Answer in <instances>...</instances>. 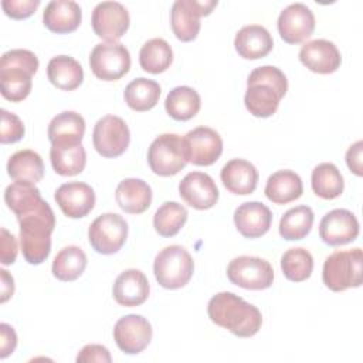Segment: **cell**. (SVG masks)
<instances>
[{"label": "cell", "instance_id": "cell-1", "mask_svg": "<svg viewBox=\"0 0 363 363\" xmlns=\"http://www.w3.org/2000/svg\"><path fill=\"white\" fill-rule=\"evenodd\" d=\"M207 315L213 323L238 337L254 336L262 325V315L257 306L227 291L216 294L208 301Z\"/></svg>", "mask_w": 363, "mask_h": 363}, {"label": "cell", "instance_id": "cell-2", "mask_svg": "<svg viewBox=\"0 0 363 363\" xmlns=\"http://www.w3.org/2000/svg\"><path fill=\"white\" fill-rule=\"evenodd\" d=\"M20 224V247L24 259L31 265L43 264L51 251V234L55 216L50 204L43 200L33 210L17 216Z\"/></svg>", "mask_w": 363, "mask_h": 363}, {"label": "cell", "instance_id": "cell-3", "mask_svg": "<svg viewBox=\"0 0 363 363\" xmlns=\"http://www.w3.org/2000/svg\"><path fill=\"white\" fill-rule=\"evenodd\" d=\"M38 58L30 50L14 48L6 51L0 60L1 95L11 102L26 99L33 86V75L38 69Z\"/></svg>", "mask_w": 363, "mask_h": 363}, {"label": "cell", "instance_id": "cell-4", "mask_svg": "<svg viewBox=\"0 0 363 363\" xmlns=\"http://www.w3.org/2000/svg\"><path fill=\"white\" fill-rule=\"evenodd\" d=\"M362 272L363 252L357 247L345 251H335L326 257L322 269V279L330 291L342 292L349 288L360 286Z\"/></svg>", "mask_w": 363, "mask_h": 363}, {"label": "cell", "instance_id": "cell-5", "mask_svg": "<svg viewBox=\"0 0 363 363\" xmlns=\"http://www.w3.org/2000/svg\"><path fill=\"white\" fill-rule=\"evenodd\" d=\"M194 272V261L182 245H169L157 252L153 262V274L160 286L179 289L189 284Z\"/></svg>", "mask_w": 363, "mask_h": 363}, {"label": "cell", "instance_id": "cell-6", "mask_svg": "<svg viewBox=\"0 0 363 363\" xmlns=\"http://www.w3.org/2000/svg\"><path fill=\"white\" fill-rule=\"evenodd\" d=\"M147 163L155 174H177L189 163L184 139L176 133L159 135L147 149Z\"/></svg>", "mask_w": 363, "mask_h": 363}, {"label": "cell", "instance_id": "cell-7", "mask_svg": "<svg viewBox=\"0 0 363 363\" xmlns=\"http://www.w3.org/2000/svg\"><path fill=\"white\" fill-rule=\"evenodd\" d=\"M227 277L231 284L251 291L267 289L274 282L272 265L259 257L241 255L230 261Z\"/></svg>", "mask_w": 363, "mask_h": 363}, {"label": "cell", "instance_id": "cell-8", "mask_svg": "<svg viewBox=\"0 0 363 363\" xmlns=\"http://www.w3.org/2000/svg\"><path fill=\"white\" fill-rule=\"evenodd\" d=\"M92 74L102 81H118L130 69V54L121 43H99L89 55Z\"/></svg>", "mask_w": 363, "mask_h": 363}, {"label": "cell", "instance_id": "cell-9", "mask_svg": "<svg viewBox=\"0 0 363 363\" xmlns=\"http://www.w3.org/2000/svg\"><path fill=\"white\" fill-rule=\"evenodd\" d=\"M128 238V223L116 213L98 216L88 228L91 247L104 255L118 252Z\"/></svg>", "mask_w": 363, "mask_h": 363}, {"label": "cell", "instance_id": "cell-10", "mask_svg": "<svg viewBox=\"0 0 363 363\" xmlns=\"http://www.w3.org/2000/svg\"><path fill=\"white\" fill-rule=\"evenodd\" d=\"M217 0H176L170 11L173 34L184 43L193 41L200 31V17L208 16Z\"/></svg>", "mask_w": 363, "mask_h": 363}, {"label": "cell", "instance_id": "cell-11", "mask_svg": "<svg viewBox=\"0 0 363 363\" xmlns=\"http://www.w3.org/2000/svg\"><path fill=\"white\" fill-rule=\"evenodd\" d=\"M130 142L126 122L116 115H105L96 121L92 132V143L102 157H118L125 153Z\"/></svg>", "mask_w": 363, "mask_h": 363}, {"label": "cell", "instance_id": "cell-12", "mask_svg": "<svg viewBox=\"0 0 363 363\" xmlns=\"http://www.w3.org/2000/svg\"><path fill=\"white\" fill-rule=\"evenodd\" d=\"M92 30L106 43H118V40L128 31L130 17L123 4L118 1L98 3L92 11Z\"/></svg>", "mask_w": 363, "mask_h": 363}, {"label": "cell", "instance_id": "cell-13", "mask_svg": "<svg viewBox=\"0 0 363 363\" xmlns=\"http://www.w3.org/2000/svg\"><path fill=\"white\" fill-rule=\"evenodd\" d=\"M152 325L142 315L122 316L113 326L115 343L126 354H138L145 350L152 340Z\"/></svg>", "mask_w": 363, "mask_h": 363}, {"label": "cell", "instance_id": "cell-14", "mask_svg": "<svg viewBox=\"0 0 363 363\" xmlns=\"http://www.w3.org/2000/svg\"><path fill=\"white\" fill-rule=\"evenodd\" d=\"M277 27L285 43L299 44L313 34L315 16L306 4L292 3L281 11Z\"/></svg>", "mask_w": 363, "mask_h": 363}, {"label": "cell", "instance_id": "cell-15", "mask_svg": "<svg viewBox=\"0 0 363 363\" xmlns=\"http://www.w3.org/2000/svg\"><path fill=\"white\" fill-rule=\"evenodd\" d=\"M183 139L186 143L189 163L196 166H211L223 153V139L211 128H194L189 130Z\"/></svg>", "mask_w": 363, "mask_h": 363}, {"label": "cell", "instance_id": "cell-16", "mask_svg": "<svg viewBox=\"0 0 363 363\" xmlns=\"http://www.w3.org/2000/svg\"><path fill=\"white\" fill-rule=\"evenodd\" d=\"M360 227L356 216L346 208H335L326 213L319 224L320 240L332 247L345 245L354 241Z\"/></svg>", "mask_w": 363, "mask_h": 363}, {"label": "cell", "instance_id": "cell-17", "mask_svg": "<svg viewBox=\"0 0 363 363\" xmlns=\"http://www.w3.org/2000/svg\"><path fill=\"white\" fill-rule=\"evenodd\" d=\"M180 197L196 210H207L218 201V189L207 173L190 172L179 183Z\"/></svg>", "mask_w": 363, "mask_h": 363}, {"label": "cell", "instance_id": "cell-18", "mask_svg": "<svg viewBox=\"0 0 363 363\" xmlns=\"http://www.w3.org/2000/svg\"><path fill=\"white\" fill-rule=\"evenodd\" d=\"M61 211L69 218L85 217L95 206L96 197L94 189L82 182H69L61 184L54 194Z\"/></svg>", "mask_w": 363, "mask_h": 363}, {"label": "cell", "instance_id": "cell-19", "mask_svg": "<svg viewBox=\"0 0 363 363\" xmlns=\"http://www.w3.org/2000/svg\"><path fill=\"white\" fill-rule=\"evenodd\" d=\"M299 61L312 72L332 74L340 67L342 57L332 41L316 38L301 47Z\"/></svg>", "mask_w": 363, "mask_h": 363}, {"label": "cell", "instance_id": "cell-20", "mask_svg": "<svg viewBox=\"0 0 363 363\" xmlns=\"http://www.w3.org/2000/svg\"><path fill=\"white\" fill-rule=\"evenodd\" d=\"M150 292V285L146 275L140 269H125L121 272L112 288L113 299L122 306H139L142 305Z\"/></svg>", "mask_w": 363, "mask_h": 363}, {"label": "cell", "instance_id": "cell-21", "mask_svg": "<svg viewBox=\"0 0 363 363\" xmlns=\"http://www.w3.org/2000/svg\"><path fill=\"white\" fill-rule=\"evenodd\" d=\"M272 223L271 210L259 201H247L234 211V224L245 238H258L268 233Z\"/></svg>", "mask_w": 363, "mask_h": 363}, {"label": "cell", "instance_id": "cell-22", "mask_svg": "<svg viewBox=\"0 0 363 363\" xmlns=\"http://www.w3.org/2000/svg\"><path fill=\"white\" fill-rule=\"evenodd\" d=\"M82 20L81 7L72 0H52L43 13L44 26L55 34H68L75 31Z\"/></svg>", "mask_w": 363, "mask_h": 363}, {"label": "cell", "instance_id": "cell-23", "mask_svg": "<svg viewBox=\"0 0 363 363\" xmlns=\"http://www.w3.org/2000/svg\"><path fill=\"white\" fill-rule=\"evenodd\" d=\"M221 182L224 187L238 196L251 194L258 184V170L252 163L245 159H231L228 160L221 172Z\"/></svg>", "mask_w": 363, "mask_h": 363}, {"label": "cell", "instance_id": "cell-24", "mask_svg": "<svg viewBox=\"0 0 363 363\" xmlns=\"http://www.w3.org/2000/svg\"><path fill=\"white\" fill-rule=\"evenodd\" d=\"M234 47L240 57L245 60H258L271 52L274 40L264 26L250 24L238 30L234 38Z\"/></svg>", "mask_w": 363, "mask_h": 363}, {"label": "cell", "instance_id": "cell-25", "mask_svg": "<svg viewBox=\"0 0 363 363\" xmlns=\"http://www.w3.org/2000/svg\"><path fill=\"white\" fill-rule=\"evenodd\" d=\"M115 200L121 210L129 214H140L150 207L152 189L142 179L122 180L115 190Z\"/></svg>", "mask_w": 363, "mask_h": 363}, {"label": "cell", "instance_id": "cell-26", "mask_svg": "<svg viewBox=\"0 0 363 363\" xmlns=\"http://www.w3.org/2000/svg\"><path fill=\"white\" fill-rule=\"evenodd\" d=\"M7 174L16 183L35 184L44 176L43 159L37 152L31 149L18 150L9 157Z\"/></svg>", "mask_w": 363, "mask_h": 363}, {"label": "cell", "instance_id": "cell-27", "mask_svg": "<svg viewBox=\"0 0 363 363\" xmlns=\"http://www.w3.org/2000/svg\"><path fill=\"white\" fill-rule=\"evenodd\" d=\"M50 160L57 174L75 176L85 169L86 152L82 143H52Z\"/></svg>", "mask_w": 363, "mask_h": 363}, {"label": "cell", "instance_id": "cell-28", "mask_svg": "<svg viewBox=\"0 0 363 363\" xmlns=\"http://www.w3.org/2000/svg\"><path fill=\"white\" fill-rule=\"evenodd\" d=\"M302 193V179L292 170H278L272 173L265 184V196L274 204H288L299 199Z\"/></svg>", "mask_w": 363, "mask_h": 363}, {"label": "cell", "instance_id": "cell-29", "mask_svg": "<svg viewBox=\"0 0 363 363\" xmlns=\"http://www.w3.org/2000/svg\"><path fill=\"white\" fill-rule=\"evenodd\" d=\"M47 77L55 88L74 91L84 81V69L75 58L69 55H57L48 61Z\"/></svg>", "mask_w": 363, "mask_h": 363}, {"label": "cell", "instance_id": "cell-30", "mask_svg": "<svg viewBox=\"0 0 363 363\" xmlns=\"http://www.w3.org/2000/svg\"><path fill=\"white\" fill-rule=\"evenodd\" d=\"M85 133V119L74 111L55 115L47 129L48 140L52 143H81Z\"/></svg>", "mask_w": 363, "mask_h": 363}, {"label": "cell", "instance_id": "cell-31", "mask_svg": "<svg viewBox=\"0 0 363 363\" xmlns=\"http://www.w3.org/2000/svg\"><path fill=\"white\" fill-rule=\"evenodd\" d=\"M282 96L269 85L254 82L247 85L244 95V104L247 111L257 118L272 116L279 105Z\"/></svg>", "mask_w": 363, "mask_h": 363}, {"label": "cell", "instance_id": "cell-32", "mask_svg": "<svg viewBox=\"0 0 363 363\" xmlns=\"http://www.w3.org/2000/svg\"><path fill=\"white\" fill-rule=\"evenodd\" d=\"M201 106L200 95L196 89L182 85L173 88L164 101V108L169 116L176 121H189L194 118Z\"/></svg>", "mask_w": 363, "mask_h": 363}, {"label": "cell", "instance_id": "cell-33", "mask_svg": "<svg viewBox=\"0 0 363 363\" xmlns=\"http://www.w3.org/2000/svg\"><path fill=\"white\" fill-rule=\"evenodd\" d=\"M160 85L156 81L140 77L126 85L123 98L130 109L136 112H145L156 106L160 98Z\"/></svg>", "mask_w": 363, "mask_h": 363}, {"label": "cell", "instance_id": "cell-34", "mask_svg": "<svg viewBox=\"0 0 363 363\" xmlns=\"http://www.w3.org/2000/svg\"><path fill=\"white\" fill-rule=\"evenodd\" d=\"M86 264V254L82 251V248L77 245H67L57 252L51 269L57 279L71 282L84 274Z\"/></svg>", "mask_w": 363, "mask_h": 363}, {"label": "cell", "instance_id": "cell-35", "mask_svg": "<svg viewBox=\"0 0 363 363\" xmlns=\"http://www.w3.org/2000/svg\"><path fill=\"white\" fill-rule=\"evenodd\" d=\"M311 186L320 199L333 200L343 193L345 182L340 170L333 163H320L312 170Z\"/></svg>", "mask_w": 363, "mask_h": 363}, {"label": "cell", "instance_id": "cell-36", "mask_svg": "<svg viewBox=\"0 0 363 363\" xmlns=\"http://www.w3.org/2000/svg\"><path fill=\"white\" fill-rule=\"evenodd\" d=\"M313 211L309 206H296L289 208L279 221V235L286 241L305 238L313 225Z\"/></svg>", "mask_w": 363, "mask_h": 363}, {"label": "cell", "instance_id": "cell-37", "mask_svg": "<svg viewBox=\"0 0 363 363\" xmlns=\"http://www.w3.org/2000/svg\"><path fill=\"white\" fill-rule=\"evenodd\" d=\"M173 61V51L163 38H152L146 41L139 51V64L143 71L150 74L164 72Z\"/></svg>", "mask_w": 363, "mask_h": 363}, {"label": "cell", "instance_id": "cell-38", "mask_svg": "<svg viewBox=\"0 0 363 363\" xmlns=\"http://www.w3.org/2000/svg\"><path fill=\"white\" fill-rule=\"evenodd\" d=\"M187 210L177 201L163 203L153 216V227L162 237H174L187 221Z\"/></svg>", "mask_w": 363, "mask_h": 363}, {"label": "cell", "instance_id": "cell-39", "mask_svg": "<svg viewBox=\"0 0 363 363\" xmlns=\"http://www.w3.org/2000/svg\"><path fill=\"white\" fill-rule=\"evenodd\" d=\"M281 269L292 282L306 281L313 271V257L302 247L289 248L281 257Z\"/></svg>", "mask_w": 363, "mask_h": 363}, {"label": "cell", "instance_id": "cell-40", "mask_svg": "<svg viewBox=\"0 0 363 363\" xmlns=\"http://www.w3.org/2000/svg\"><path fill=\"white\" fill-rule=\"evenodd\" d=\"M4 201L17 217L37 207L43 199L40 190L34 184H23L14 182L4 190Z\"/></svg>", "mask_w": 363, "mask_h": 363}, {"label": "cell", "instance_id": "cell-41", "mask_svg": "<svg viewBox=\"0 0 363 363\" xmlns=\"http://www.w3.org/2000/svg\"><path fill=\"white\" fill-rule=\"evenodd\" d=\"M254 82H261L272 86L282 98L288 91V79L285 74L274 65H262L251 71V74L247 78V85Z\"/></svg>", "mask_w": 363, "mask_h": 363}, {"label": "cell", "instance_id": "cell-42", "mask_svg": "<svg viewBox=\"0 0 363 363\" xmlns=\"http://www.w3.org/2000/svg\"><path fill=\"white\" fill-rule=\"evenodd\" d=\"M26 133V128L23 121L16 115L6 109H1V132H0V142L3 145L16 143L23 139Z\"/></svg>", "mask_w": 363, "mask_h": 363}, {"label": "cell", "instance_id": "cell-43", "mask_svg": "<svg viewBox=\"0 0 363 363\" xmlns=\"http://www.w3.org/2000/svg\"><path fill=\"white\" fill-rule=\"evenodd\" d=\"M40 6V0H3L1 7L6 16L23 20L33 16Z\"/></svg>", "mask_w": 363, "mask_h": 363}, {"label": "cell", "instance_id": "cell-44", "mask_svg": "<svg viewBox=\"0 0 363 363\" xmlns=\"http://www.w3.org/2000/svg\"><path fill=\"white\" fill-rule=\"evenodd\" d=\"M78 363H88V362H99V363H111L112 357L109 350L102 346V345H86L84 346L78 356H77Z\"/></svg>", "mask_w": 363, "mask_h": 363}, {"label": "cell", "instance_id": "cell-45", "mask_svg": "<svg viewBox=\"0 0 363 363\" xmlns=\"http://www.w3.org/2000/svg\"><path fill=\"white\" fill-rule=\"evenodd\" d=\"M1 238H0V261L3 265H11L14 264L17 258V240L16 237L9 233L4 227L0 230Z\"/></svg>", "mask_w": 363, "mask_h": 363}, {"label": "cell", "instance_id": "cell-46", "mask_svg": "<svg viewBox=\"0 0 363 363\" xmlns=\"http://www.w3.org/2000/svg\"><path fill=\"white\" fill-rule=\"evenodd\" d=\"M16 346H17V335L14 329L7 323H1L0 325V357L6 359L9 354L14 352Z\"/></svg>", "mask_w": 363, "mask_h": 363}, {"label": "cell", "instance_id": "cell-47", "mask_svg": "<svg viewBox=\"0 0 363 363\" xmlns=\"http://www.w3.org/2000/svg\"><path fill=\"white\" fill-rule=\"evenodd\" d=\"M362 150H363V142L357 140L353 143L347 152H346V164L350 172H353L356 176L363 174V164H362Z\"/></svg>", "mask_w": 363, "mask_h": 363}, {"label": "cell", "instance_id": "cell-48", "mask_svg": "<svg viewBox=\"0 0 363 363\" xmlns=\"http://www.w3.org/2000/svg\"><path fill=\"white\" fill-rule=\"evenodd\" d=\"M1 275V303L7 302L14 294V279L6 269H0Z\"/></svg>", "mask_w": 363, "mask_h": 363}]
</instances>
